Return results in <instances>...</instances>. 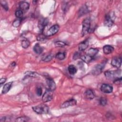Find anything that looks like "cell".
Wrapping results in <instances>:
<instances>
[{
  "label": "cell",
  "instance_id": "obj_31",
  "mask_svg": "<svg viewBox=\"0 0 122 122\" xmlns=\"http://www.w3.org/2000/svg\"><path fill=\"white\" fill-rule=\"evenodd\" d=\"M21 22V20L20 19H17L16 20H15L13 23H12V25L14 27H18L19 26V25H20Z\"/></svg>",
  "mask_w": 122,
  "mask_h": 122
},
{
  "label": "cell",
  "instance_id": "obj_2",
  "mask_svg": "<svg viewBox=\"0 0 122 122\" xmlns=\"http://www.w3.org/2000/svg\"><path fill=\"white\" fill-rule=\"evenodd\" d=\"M91 26V20L89 18H86L84 20L82 23V36H84L89 32Z\"/></svg>",
  "mask_w": 122,
  "mask_h": 122
},
{
  "label": "cell",
  "instance_id": "obj_12",
  "mask_svg": "<svg viewBox=\"0 0 122 122\" xmlns=\"http://www.w3.org/2000/svg\"><path fill=\"white\" fill-rule=\"evenodd\" d=\"M89 45V41L88 40H85L81 42L79 45V50L80 51H84L87 48Z\"/></svg>",
  "mask_w": 122,
  "mask_h": 122
},
{
  "label": "cell",
  "instance_id": "obj_38",
  "mask_svg": "<svg viewBox=\"0 0 122 122\" xmlns=\"http://www.w3.org/2000/svg\"><path fill=\"white\" fill-rule=\"evenodd\" d=\"M5 119H6V118H5V117H1V118H0V122H4V121H5Z\"/></svg>",
  "mask_w": 122,
  "mask_h": 122
},
{
  "label": "cell",
  "instance_id": "obj_15",
  "mask_svg": "<svg viewBox=\"0 0 122 122\" xmlns=\"http://www.w3.org/2000/svg\"><path fill=\"white\" fill-rule=\"evenodd\" d=\"M99 50L95 48H90L87 52V55L90 56V57H94L98 52Z\"/></svg>",
  "mask_w": 122,
  "mask_h": 122
},
{
  "label": "cell",
  "instance_id": "obj_14",
  "mask_svg": "<svg viewBox=\"0 0 122 122\" xmlns=\"http://www.w3.org/2000/svg\"><path fill=\"white\" fill-rule=\"evenodd\" d=\"M114 51V48L109 45H105L103 47V52L106 54H109L111 53Z\"/></svg>",
  "mask_w": 122,
  "mask_h": 122
},
{
  "label": "cell",
  "instance_id": "obj_16",
  "mask_svg": "<svg viewBox=\"0 0 122 122\" xmlns=\"http://www.w3.org/2000/svg\"><path fill=\"white\" fill-rule=\"evenodd\" d=\"M85 96L86 99L88 100H92L94 97V94L93 91L91 89H88L85 92Z\"/></svg>",
  "mask_w": 122,
  "mask_h": 122
},
{
  "label": "cell",
  "instance_id": "obj_29",
  "mask_svg": "<svg viewBox=\"0 0 122 122\" xmlns=\"http://www.w3.org/2000/svg\"><path fill=\"white\" fill-rule=\"evenodd\" d=\"M54 44H55V46L57 47H63L66 45L65 43H64L63 41H56L55 42Z\"/></svg>",
  "mask_w": 122,
  "mask_h": 122
},
{
  "label": "cell",
  "instance_id": "obj_4",
  "mask_svg": "<svg viewBox=\"0 0 122 122\" xmlns=\"http://www.w3.org/2000/svg\"><path fill=\"white\" fill-rule=\"evenodd\" d=\"M53 98V92L50 89L47 90L45 93L43 94L42 100L44 102H47L51 101Z\"/></svg>",
  "mask_w": 122,
  "mask_h": 122
},
{
  "label": "cell",
  "instance_id": "obj_19",
  "mask_svg": "<svg viewBox=\"0 0 122 122\" xmlns=\"http://www.w3.org/2000/svg\"><path fill=\"white\" fill-rule=\"evenodd\" d=\"M33 51L36 53L40 54L43 51V48L39 43H37L33 47Z\"/></svg>",
  "mask_w": 122,
  "mask_h": 122
},
{
  "label": "cell",
  "instance_id": "obj_35",
  "mask_svg": "<svg viewBox=\"0 0 122 122\" xmlns=\"http://www.w3.org/2000/svg\"><path fill=\"white\" fill-rule=\"evenodd\" d=\"M114 83H116V84H121V82H122V78L120 77V78H116L114 80Z\"/></svg>",
  "mask_w": 122,
  "mask_h": 122
},
{
  "label": "cell",
  "instance_id": "obj_34",
  "mask_svg": "<svg viewBox=\"0 0 122 122\" xmlns=\"http://www.w3.org/2000/svg\"><path fill=\"white\" fill-rule=\"evenodd\" d=\"M42 89L41 87H37L36 89V93L37 94V95L40 96L42 94Z\"/></svg>",
  "mask_w": 122,
  "mask_h": 122
},
{
  "label": "cell",
  "instance_id": "obj_39",
  "mask_svg": "<svg viewBox=\"0 0 122 122\" xmlns=\"http://www.w3.org/2000/svg\"><path fill=\"white\" fill-rule=\"evenodd\" d=\"M11 66H15L16 65V63L15 62H13L11 64Z\"/></svg>",
  "mask_w": 122,
  "mask_h": 122
},
{
  "label": "cell",
  "instance_id": "obj_17",
  "mask_svg": "<svg viewBox=\"0 0 122 122\" xmlns=\"http://www.w3.org/2000/svg\"><path fill=\"white\" fill-rule=\"evenodd\" d=\"M12 82H9L7 83L6 84H5L2 89V93L6 94V93H7L10 90L11 87L12 86Z\"/></svg>",
  "mask_w": 122,
  "mask_h": 122
},
{
  "label": "cell",
  "instance_id": "obj_33",
  "mask_svg": "<svg viewBox=\"0 0 122 122\" xmlns=\"http://www.w3.org/2000/svg\"><path fill=\"white\" fill-rule=\"evenodd\" d=\"M100 104L101 105L104 106L107 104V100L105 98L102 97L100 100Z\"/></svg>",
  "mask_w": 122,
  "mask_h": 122
},
{
  "label": "cell",
  "instance_id": "obj_36",
  "mask_svg": "<svg viewBox=\"0 0 122 122\" xmlns=\"http://www.w3.org/2000/svg\"><path fill=\"white\" fill-rule=\"evenodd\" d=\"M80 57V54L79 52H77L75 53V54H74V56H73V59L74 60H76V59L79 58Z\"/></svg>",
  "mask_w": 122,
  "mask_h": 122
},
{
  "label": "cell",
  "instance_id": "obj_7",
  "mask_svg": "<svg viewBox=\"0 0 122 122\" xmlns=\"http://www.w3.org/2000/svg\"><path fill=\"white\" fill-rule=\"evenodd\" d=\"M101 90L102 92L104 93H110L112 92L113 87L112 85L109 84L103 83L101 85Z\"/></svg>",
  "mask_w": 122,
  "mask_h": 122
},
{
  "label": "cell",
  "instance_id": "obj_28",
  "mask_svg": "<svg viewBox=\"0 0 122 122\" xmlns=\"http://www.w3.org/2000/svg\"><path fill=\"white\" fill-rule=\"evenodd\" d=\"M0 3L1 5L2 6V7L6 10H8L9 9V7H8V3L7 2V1H4V0H0Z\"/></svg>",
  "mask_w": 122,
  "mask_h": 122
},
{
  "label": "cell",
  "instance_id": "obj_37",
  "mask_svg": "<svg viewBox=\"0 0 122 122\" xmlns=\"http://www.w3.org/2000/svg\"><path fill=\"white\" fill-rule=\"evenodd\" d=\"M6 81V79L5 78H1L0 80V84H2L3 83H4L5 81Z\"/></svg>",
  "mask_w": 122,
  "mask_h": 122
},
{
  "label": "cell",
  "instance_id": "obj_23",
  "mask_svg": "<svg viewBox=\"0 0 122 122\" xmlns=\"http://www.w3.org/2000/svg\"><path fill=\"white\" fill-rule=\"evenodd\" d=\"M21 46L23 48H27L30 45V42L28 40H23L21 41Z\"/></svg>",
  "mask_w": 122,
  "mask_h": 122
},
{
  "label": "cell",
  "instance_id": "obj_11",
  "mask_svg": "<svg viewBox=\"0 0 122 122\" xmlns=\"http://www.w3.org/2000/svg\"><path fill=\"white\" fill-rule=\"evenodd\" d=\"M113 24V21L110 15H107L104 21V25L108 27H112Z\"/></svg>",
  "mask_w": 122,
  "mask_h": 122
},
{
  "label": "cell",
  "instance_id": "obj_18",
  "mask_svg": "<svg viewBox=\"0 0 122 122\" xmlns=\"http://www.w3.org/2000/svg\"><path fill=\"white\" fill-rule=\"evenodd\" d=\"M30 4L28 2L26 1H22L20 3V8L22 10H28L29 8Z\"/></svg>",
  "mask_w": 122,
  "mask_h": 122
},
{
  "label": "cell",
  "instance_id": "obj_32",
  "mask_svg": "<svg viewBox=\"0 0 122 122\" xmlns=\"http://www.w3.org/2000/svg\"><path fill=\"white\" fill-rule=\"evenodd\" d=\"M87 12V10L86 9V7H85V6H83V7H81V8L80 10V16H81L82 15H83V14H84L85 13H86Z\"/></svg>",
  "mask_w": 122,
  "mask_h": 122
},
{
  "label": "cell",
  "instance_id": "obj_3",
  "mask_svg": "<svg viewBox=\"0 0 122 122\" xmlns=\"http://www.w3.org/2000/svg\"><path fill=\"white\" fill-rule=\"evenodd\" d=\"M121 71H106L104 73L105 77L109 79H116L118 78V75L120 74Z\"/></svg>",
  "mask_w": 122,
  "mask_h": 122
},
{
  "label": "cell",
  "instance_id": "obj_26",
  "mask_svg": "<svg viewBox=\"0 0 122 122\" xmlns=\"http://www.w3.org/2000/svg\"><path fill=\"white\" fill-rule=\"evenodd\" d=\"M23 15V10L21 9L18 10L15 12V15L18 18H21Z\"/></svg>",
  "mask_w": 122,
  "mask_h": 122
},
{
  "label": "cell",
  "instance_id": "obj_21",
  "mask_svg": "<svg viewBox=\"0 0 122 122\" xmlns=\"http://www.w3.org/2000/svg\"><path fill=\"white\" fill-rule=\"evenodd\" d=\"M81 59L85 62L86 63H89L91 61H92V57H90V56L88 55H83L81 56Z\"/></svg>",
  "mask_w": 122,
  "mask_h": 122
},
{
  "label": "cell",
  "instance_id": "obj_27",
  "mask_svg": "<svg viewBox=\"0 0 122 122\" xmlns=\"http://www.w3.org/2000/svg\"><path fill=\"white\" fill-rule=\"evenodd\" d=\"M37 40L39 41H44L46 40V37L43 34H41L38 36L37 37Z\"/></svg>",
  "mask_w": 122,
  "mask_h": 122
},
{
  "label": "cell",
  "instance_id": "obj_24",
  "mask_svg": "<svg viewBox=\"0 0 122 122\" xmlns=\"http://www.w3.org/2000/svg\"><path fill=\"white\" fill-rule=\"evenodd\" d=\"M29 120V118L28 117L23 116H21L17 118L15 120V121L18 122H27Z\"/></svg>",
  "mask_w": 122,
  "mask_h": 122
},
{
  "label": "cell",
  "instance_id": "obj_10",
  "mask_svg": "<svg viewBox=\"0 0 122 122\" xmlns=\"http://www.w3.org/2000/svg\"><path fill=\"white\" fill-rule=\"evenodd\" d=\"M46 82L47 85L49 87V89L53 91L56 88V84L54 81L51 78H47L46 79Z\"/></svg>",
  "mask_w": 122,
  "mask_h": 122
},
{
  "label": "cell",
  "instance_id": "obj_9",
  "mask_svg": "<svg viewBox=\"0 0 122 122\" xmlns=\"http://www.w3.org/2000/svg\"><path fill=\"white\" fill-rule=\"evenodd\" d=\"M77 104V101L74 99H71L64 102L61 105V107L64 108H67L71 106L75 105Z\"/></svg>",
  "mask_w": 122,
  "mask_h": 122
},
{
  "label": "cell",
  "instance_id": "obj_30",
  "mask_svg": "<svg viewBox=\"0 0 122 122\" xmlns=\"http://www.w3.org/2000/svg\"><path fill=\"white\" fill-rule=\"evenodd\" d=\"M53 58V55L51 54H49L47 56H46V57H44V58L42 59V61H51L52 59Z\"/></svg>",
  "mask_w": 122,
  "mask_h": 122
},
{
  "label": "cell",
  "instance_id": "obj_6",
  "mask_svg": "<svg viewBox=\"0 0 122 122\" xmlns=\"http://www.w3.org/2000/svg\"><path fill=\"white\" fill-rule=\"evenodd\" d=\"M59 30V26L57 24H55L52 26L49 30L47 31L46 36H52L56 34Z\"/></svg>",
  "mask_w": 122,
  "mask_h": 122
},
{
  "label": "cell",
  "instance_id": "obj_1",
  "mask_svg": "<svg viewBox=\"0 0 122 122\" xmlns=\"http://www.w3.org/2000/svg\"><path fill=\"white\" fill-rule=\"evenodd\" d=\"M32 109L36 113L40 114H46L49 112V107L45 104H41L32 107Z\"/></svg>",
  "mask_w": 122,
  "mask_h": 122
},
{
  "label": "cell",
  "instance_id": "obj_13",
  "mask_svg": "<svg viewBox=\"0 0 122 122\" xmlns=\"http://www.w3.org/2000/svg\"><path fill=\"white\" fill-rule=\"evenodd\" d=\"M48 23V20L46 19H41L39 23L38 24V27L40 29V30L42 31L44 28V27L47 25Z\"/></svg>",
  "mask_w": 122,
  "mask_h": 122
},
{
  "label": "cell",
  "instance_id": "obj_8",
  "mask_svg": "<svg viewBox=\"0 0 122 122\" xmlns=\"http://www.w3.org/2000/svg\"><path fill=\"white\" fill-rule=\"evenodd\" d=\"M122 64V58L119 57H114L111 61V64L112 66L119 68Z\"/></svg>",
  "mask_w": 122,
  "mask_h": 122
},
{
  "label": "cell",
  "instance_id": "obj_5",
  "mask_svg": "<svg viewBox=\"0 0 122 122\" xmlns=\"http://www.w3.org/2000/svg\"><path fill=\"white\" fill-rule=\"evenodd\" d=\"M104 65H105V64L103 63L97 64L93 68L92 71V73L95 75H97L100 74L102 72L104 68Z\"/></svg>",
  "mask_w": 122,
  "mask_h": 122
},
{
  "label": "cell",
  "instance_id": "obj_25",
  "mask_svg": "<svg viewBox=\"0 0 122 122\" xmlns=\"http://www.w3.org/2000/svg\"><path fill=\"white\" fill-rule=\"evenodd\" d=\"M56 58L60 60H62L65 58V54L64 52H59L56 55Z\"/></svg>",
  "mask_w": 122,
  "mask_h": 122
},
{
  "label": "cell",
  "instance_id": "obj_20",
  "mask_svg": "<svg viewBox=\"0 0 122 122\" xmlns=\"http://www.w3.org/2000/svg\"><path fill=\"white\" fill-rule=\"evenodd\" d=\"M68 70L69 73L71 75H73L75 74L77 71V69L76 67L73 65H69L68 68Z\"/></svg>",
  "mask_w": 122,
  "mask_h": 122
},
{
  "label": "cell",
  "instance_id": "obj_22",
  "mask_svg": "<svg viewBox=\"0 0 122 122\" xmlns=\"http://www.w3.org/2000/svg\"><path fill=\"white\" fill-rule=\"evenodd\" d=\"M25 74L26 76H28L30 77H39V75L36 72L31 71H27L25 73Z\"/></svg>",
  "mask_w": 122,
  "mask_h": 122
}]
</instances>
